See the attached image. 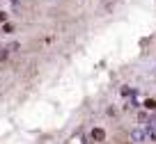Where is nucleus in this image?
Instances as JSON below:
<instances>
[{
    "label": "nucleus",
    "instance_id": "5",
    "mask_svg": "<svg viewBox=\"0 0 156 144\" xmlns=\"http://www.w3.org/2000/svg\"><path fill=\"white\" fill-rule=\"evenodd\" d=\"M133 94H136L133 89H129V87H122V96H133Z\"/></svg>",
    "mask_w": 156,
    "mask_h": 144
},
{
    "label": "nucleus",
    "instance_id": "6",
    "mask_svg": "<svg viewBox=\"0 0 156 144\" xmlns=\"http://www.w3.org/2000/svg\"><path fill=\"white\" fill-rule=\"evenodd\" d=\"M7 48H9L12 53H16V50H19V43H16V41H14V43H9V46H7Z\"/></svg>",
    "mask_w": 156,
    "mask_h": 144
},
{
    "label": "nucleus",
    "instance_id": "7",
    "mask_svg": "<svg viewBox=\"0 0 156 144\" xmlns=\"http://www.w3.org/2000/svg\"><path fill=\"white\" fill-rule=\"evenodd\" d=\"M0 23H7V12H0Z\"/></svg>",
    "mask_w": 156,
    "mask_h": 144
},
{
    "label": "nucleus",
    "instance_id": "3",
    "mask_svg": "<svg viewBox=\"0 0 156 144\" xmlns=\"http://www.w3.org/2000/svg\"><path fill=\"white\" fill-rule=\"evenodd\" d=\"M142 108H145L147 112H149V110L154 112V110H156V98H145V103H142Z\"/></svg>",
    "mask_w": 156,
    "mask_h": 144
},
{
    "label": "nucleus",
    "instance_id": "2",
    "mask_svg": "<svg viewBox=\"0 0 156 144\" xmlns=\"http://www.w3.org/2000/svg\"><path fill=\"white\" fill-rule=\"evenodd\" d=\"M90 137H92V142H106V130L97 126V128L90 130Z\"/></svg>",
    "mask_w": 156,
    "mask_h": 144
},
{
    "label": "nucleus",
    "instance_id": "8",
    "mask_svg": "<svg viewBox=\"0 0 156 144\" xmlns=\"http://www.w3.org/2000/svg\"><path fill=\"white\" fill-rule=\"evenodd\" d=\"M126 144H133V142H126Z\"/></svg>",
    "mask_w": 156,
    "mask_h": 144
},
{
    "label": "nucleus",
    "instance_id": "4",
    "mask_svg": "<svg viewBox=\"0 0 156 144\" xmlns=\"http://www.w3.org/2000/svg\"><path fill=\"white\" fill-rule=\"evenodd\" d=\"M14 23H2V32H5V34H12V32H14Z\"/></svg>",
    "mask_w": 156,
    "mask_h": 144
},
{
    "label": "nucleus",
    "instance_id": "1",
    "mask_svg": "<svg viewBox=\"0 0 156 144\" xmlns=\"http://www.w3.org/2000/svg\"><path fill=\"white\" fill-rule=\"evenodd\" d=\"M131 142H133V144L149 142V137H147V130H145V128H133V130H131Z\"/></svg>",
    "mask_w": 156,
    "mask_h": 144
}]
</instances>
